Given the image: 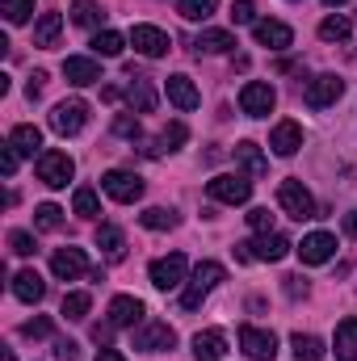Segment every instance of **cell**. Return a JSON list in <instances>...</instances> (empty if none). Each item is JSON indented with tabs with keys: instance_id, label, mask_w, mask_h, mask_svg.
Wrapping results in <instances>:
<instances>
[{
	"instance_id": "ffe728a7",
	"label": "cell",
	"mask_w": 357,
	"mask_h": 361,
	"mask_svg": "<svg viewBox=\"0 0 357 361\" xmlns=\"http://www.w3.org/2000/svg\"><path fill=\"white\" fill-rule=\"evenodd\" d=\"M227 353V336L219 332V328H210V332H198L193 336V357L198 361H219Z\"/></svg>"
},
{
	"instance_id": "e0dca14e",
	"label": "cell",
	"mask_w": 357,
	"mask_h": 361,
	"mask_svg": "<svg viewBox=\"0 0 357 361\" xmlns=\"http://www.w3.org/2000/svg\"><path fill=\"white\" fill-rule=\"evenodd\" d=\"M253 38H257V47L286 51V47L294 42V30H290L286 21H257V25H253Z\"/></svg>"
},
{
	"instance_id": "e575fe53",
	"label": "cell",
	"mask_w": 357,
	"mask_h": 361,
	"mask_svg": "<svg viewBox=\"0 0 357 361\" xmlns=\"http://www.w3.org/2000/svg\"><path fill=\"white\" fill-rule=\"evenodd\" d=\"M177 8H181L185 21H206L219 8V0H177Z\"/></svg>"
},
{
	"instance_id": "f1b7e54d",
	"label": "cell",
	"mask_w": 357,
	"mask_h": 361,
	"mask_svg": "<svg viewBox=\"0 0 357 361\" xmlns=\"http://www.w3.org/2000/svg\"><path fill=\"white\" fill-rule=\"evenodd\" d=\"M126 101H131V109H139V114H152V109H156V92H152V85H147L143 76H135V80L126 85Z\"/></svg>"
},
{
	"instance_id": "f907efd6",
	"label": "cell",
	"mask_w": 357,
	"mask_h": 361,
	"mask_svg": "<svg viewBox=\"0 0 357 361\" xmlns=\"http://www.w3.org/2000/svg\"><path fill=\"white\" fill-rule=\"evenodd\" d=\"M42 85H47V72H34V76H30V85H25V92H30V101H34V97L42 92Z\"/></svg>"
},
{
	"instance_id": "3957f363",
	"label": "cell",
	"mask_w": 357,
	"mask_h": 361,
	"mask_svg": "<svg viewBox=\"0 0 357 361\" xmlns=\"http://www.w3.org/2000/svg\"><path fill=\"white\" fill-rule=\"evenodd\" d=\"M277 206H282L290 219H298V223H303V219H320V214H315V197H311V189H307L303 180H294V177L277 185Z\"/></svg>"
},
{
	"instance_id": "d4e9b609",
	"label": "cell",
	"mask_w": 357,
	"mask_h": 361,
	"mask_svg": "<svg viewBox=\"0 0 357 361\" xmlns=\"http://www.w3.org/2000/svg\"><path fill=\"white\" fill-rule=\"evenodd\" d=\"M337 361H357V319L349 315V319H341L337 324Z\"/></svg>"
},
{
	"instance_id": "ba28073f",
	"label": "cell",
	"mask_w": 357,
	"mask_h": 361,
	"mask_svg": "<svg viewBox=\"0 0 357 361\" xmlns=\"http://www.w3.org/2000/svg\"><path fill=\"white\" fill-rule=\"evenodd\" d=\"M185 273H189V261H185V252H169V257H160V261H152V286L156 290H177L181 281H185Z\"/></svg>"
},
{
	"instance_id": "c3c4849f",
	"label": "cell",
	"mask_w": 357,
	"mask_h": 361,
	"mask_svg": "<svg viewBox=\"0 0 357 361\" xmlns=\"http://www.w3.org/2000/svg\"><path fill=\"white\" fill-rule=\"evenodd\" d=\"M282 281H286V294H290V298H303V294H307V281H303V277H282Z\"/></svg>"
},
{
	"instance_id": "f546056e",
	"label": "cell",
	"mask_w": 357,
	"mask_h": 361,
	"mask_svg": "<svg viewBox=\"0 0 357 361\" xmlns=\"http://www.w3.org/2000/svg\"><path fill=\"white\" fill-rule=\"evenodd\" d=\"M290 345H294V357L298 361H324V341L311 336V332H294Z\"/></svg>"
},
{
	"instance_id": "603a6c76",
	"label": "cell",
	"mask_w": 357,
	"mask_h": 361,
	"mask_svg": "<svg viewBox=\"0 0 357 361\" xmlns=\"http://www.w3.org/2000/svg\"><path fill=\"white\" fill-rule=\"evenodd\" d=\"M193 47H198V55L202 51L206 55H227V51H236V34H227V30H202L193 38Z\"/></svg>"
},
{
	"instance_id": "7a4b0ae2",
	"label": "cell",
	"mask_w": 357,
	"mask_h": 361,
	"mask_svg": "<svg viewBox=\"0 0 357 361\" xmlns=\"http://www.w3.org/2000/svg\"><path fill=\"white\" fill-rule=\"evenodd\" d=\"M223 277H227V269H223L219 261H202V265L193 269V277H189V290L181 294V307H185V311H198V307H202V298H206Z\"/></svg>"
},
{
	"instance_id": "8fae6325",
	"label": "cell",
	"mask_w": 357,
	"mask_h": 361,
	"mask_svg": "<svg viewBox=\"0 0 357 361\" xmlns=\"http://www.w3.org/2000/svg\"><path fill=\"white\" fill-rule=\"evenodd\" d=\"M177 345V332L169 328V324H160V319H147L139 332H135V349H143V353H164V349H173Z\"/></svg>"
},
{
	"instance_id": "7dc6e473",
	"label": "cell",
	"mask_w": 357,
	"mask_h": 361,
	"mask_svg": "<svg viewBox=\"0 0 357 361\" xmlns=\"http://www.w3.org/2000/svg\"><path fill=\"white\" fill-rule=\"evenodd\" d=\"M114 130H118V135H126V139H139V122H135L131 114H122V118L114 122Z\"/></svg>"
},
{
	"instance_id": "4dcf8cb0",
	"label": "cell",
	"mask_w": 357,
	"mask_h": 361,
	"mask_svg": "<svg viewBox=\"0 0 357 361\" xmlns=\"http://www.w3.org/2000/svg\"><path fill=\"white\" fill-rule=\"evenodd\" d=\"M236 160H240V164H244L253 177H265V173H269V160L261 156V147H257V143H248V139L236 147Z\"/></svg>"
},
{
	"instance_id": "7402d4cb",
	"label": "cell",
	"mask_w": 357,
	"mask_h": 361,
	"mask_svg": "<svg viewBox=\"0 0 357 361\" xmlns=\"http://www.w3.org/2000/svg\"><path fill=\"white\" fill-rule=\"evenodd\" d=\"M164 92H169V101H173L177 109H198V105H202V97H198V89H193L189 76H169Z\"/></svg>"
},
{
	"instance_id": "30bf717a",
	"label": "cell",
	"mask_w": 357,
	"mask_h": 361,
	"mask_svg": "<svg viewBox=\"0 0 357 361\" xmlns=\"http://www.w3.org/2000/svg\"><path fill=\"white\" fill-rule=\"evenodd\" d=\"M240 349H244L253 361H273V357H277V336L265 332V328L244 324V328H240Z\"/></svg>"
},
{
	"instance_id": "9a60e30c",
	"label": "cell",
	"mask_w": 357,
	"mask_h": 361,
	"mask_svg": "<svg viewBox=\"0 0 357 361\" xmlns=\"http://www.w3.org/2000/svg\"><path fill=\"white\" fill-rule=\"evenodd\" d=\"M131 47H135L139 55H147V59H160V55L169 51V34L156 30V25H135V30H131Z\"/></svg>"
},
{
	"instance_id": "ab89813d",
	"label": "cell",
	"mask_w": 357,
	"mask_h": 361,
	"mask_svg": "<svg viewBox=\"0 0 357 361\" xmlns=\"http://www.w3.org/2000/svg\"><path fill=\"white\" fill-rule=\"evenodd\" d=\"M21 336H25V341H47V336H55V324H51L47 315L25 319V324H21Z\"/></svg>"
},
{
	"instance_id": "6da1fadb",
	"label": "cell",
	"mask_w": 357,
	"mask_h": 361,
	"mask_svg": "<svg viewBox=\"0 0 357 361\" xmlns=\"http://www.w3.org/2000/svg\"><path fill=\"white\" fill-rule=\"evenodd\" d=\"M290 248H294V244H290L282 231H265V235H257V240L236 244V261H282Z\"/></svg>"
},
{
	"instance_id": "cb8c5ba5",
	"label": "cell",
	"mask_w": 357,
	"mask_h": 361,
	"mask_svg": "<svg viewBox=\"0 0 357 361\" xmlns=\"http://www.w3.org/2000/svg\"><path fill=\"white\" fill-rule=\"evenodd\" d=\"M8 143H13V152L17 156H42V130L38 126H13V135H8Z\"/></svg>"
},
{
	"instance_id": "484cf974",
	"label": "cell",
	"mask_w": 357,
	"mask_h": 361,
	"mask_svg": "<svg viewBox=\"0 0 357 361\" xmlns=\"http://www.w3.org/2000/svg\"><path fill=\"white\" fill-rule=\"evenodd\" d=\"M63 34V17L59 13H42L38 25H34V47H55Z\"/></svg>"
},
{
	"instance_id": "5b68a950",
	"label": "cell",
	"mask_w": 357,
	"mask_h": 361,
	"mask_svg": "<svg viewBox=\"0 0 357 361\" xmlns=\"http://www.w3.org/2000/svg\"><path fill=\"white\" fill-rule=\"evenodd\" d=\"M101 189H105L114 202L131 206V202L143 197V177H139V173H126V169H109V173L101 177Z\"/></svg>"
},
{
	"instance_id": "7c38bea8",
	"label": "cell",
	"mask_w": 357,
	"mask_h": 361,
	"mask_svg": "<svg viewBox=\"0 0 357 361\" xmlns=\"http://www.w3.org/2000/svg\"><path fill=\"white\" fill-rule=\"evenodd\" d=\"M294 252L303 257V265H324V261H332V252H337V235L311 231V235H303V244H298Z\"/></svg>"
},
{
	"instance_id": "816d5d0a",
	"label": "cell",
	"mask_w": 357,
	"mask_h": 361,
	"mask_svg": "<svg viewBox=\"0 0 357 361\" xmlns=\"http://www.w3.org/2000/svg\"><path fill=\"white\" fill-rule=\"evenodd\" d=\"M97 361H126V357H122L118 349H109V345H105V349H97Z\"/></svg>"
},
{
	"instance_id": "11a10c76",
	"label": "cell",
	"mask_w": 357,
	"mask_h": 361,
	"mask_svg": "<svg viewBox=\"0 0 357 361\" xmlns=\"http://www.w3.org/2000/svg\"><path fill=\"white\" fill-rule=\"evenodd\" d=\"M0 361H17V357H13V353H4V357H0Z\"/></svg>"
},
{
	"instance_id": "5bb4252c",
	"label": "cell",
	"mask_w": 357,
	"mask_h": 361,
	"mask_svg": "<svg viewBox=\"0 0 357 361\" xmlns=\"http://www.w3.org/2000/svg\"><path fill=\"white\" fill-rule=\"evenodd\" d=\"M51 273H55L59 281H76V277H85V273H89L85 248H59V252L51 257Z\"/></svg>"
},
{
	"instance_id": "f35d334b",
	"label": "cell",
	"mask_w": 357,
	"mask_h": 361,
	"mask_svg": "<svg viewBox=\"0 0 357 361\" xmlns=\"http://www.w3.org/2000/svg\"><path fill=\"white\" fill-rule=\"evenodd\" d=\"M92 307V298L85 294V290H72V294H63V315L68 319H85Z\"/></svg>"
},
{
	"instance_id": "4fadbf2b",
	"label": "cell",
	"mask_w": 357,
	"mask_h": 361,
	"mask_svg": "<svg viewBox=\"0 0 357 361\" xmlns=\"http://www.w3.org/2000/svg\"><path fill=\"white\" fill-rule=\"evenodd\" d=\"M341 92H345V80H341V76H315V80L303 89V101H307L311 109H328Z\"/></svg>"
},
{
	"instance_id": "74e56055",
	"label": "cell",
	"mask_w": 357,
	"mask_h": 361,
	"mask_svg": "<svg viewBox=\"0 0 357 361\" xmlns=\"http://www.w3.org/2000/svg\"><path fill=\"white\" fill-rule=\"evenodd\" d=\"M185 139H189V130H185L181 122H169V126L160 130V143H156V156H160V152H177L181 143H185Z\"/></svg>"
},
{
	"instance_id": "ee69618b",
	"label": "cell",
	"mask_w": 357,
	"mask_h": 361,
	"mask_svg": "<svg viewBox=\"0 0 357 361\" xmlns=\"http://www.w3.org/2000/svg\"><path fill=\"white\" fill-rule=\"evenodd\" d=\"M248 227H253L257 235H265V231H273V214H269L265 206H257V210H248Z\"/></svg>"
},
{
	"instance_id": "b9f144b4",
	"label": "cell",
	"mask_w": 357,
	"mask_h": 361,
	"mask_svg": "<svg viewBox=\"0 0 357 361\" xmlns=\"http://www.w3.org/2000/svg\"><path fill=\"white\" fill-rule=\"evenodd\" d=\"M8 248H13L17 257H34V252H38V244H34L30 231H13V235H8Z\"/></svg>"
},
{
	"instance_id": "1f68e13d",
	"label": "cell",
	"mask_w": 357,
	"mask_h": 361,
	"mask_svg": "<svg viewBox=\"0 0 357 361\" xmlns=\"http://www.w3.org/2000/svg\"><path fill=\"white\" fill-rule=\"evenodd\" d=\"M139 223H143L147 231H169V227H177V214L164 210V206H147V210L139 214Z\"/></svg>"
},
{
	"instance_id": "2e32d148",
	"label": "cell",
	"mask_w": 357,
	"mask_h": 361,
	"mask_svg": "<svg viewBox=\"0 0 357 361\" xmlns=\"http://www.w3.org/2000/svg\"><path fill=\"white\" fill-rule=\"evenodd\" d=\"M63 76H68V85L89 89V85L101 80V63L89 59V55H68V59H63Z\"/></svg>"
},
{
	"instance_id": "d6a6232c",
	"label": "cell",
	"mask_w": 357,
	"mask_h": 361,
	"mask_svg": "<svg viewBox=\"0 0 357 361\" xmlns=\"http://www.w3.org/2000/svg\"><path fill=\"white\" fill-rule=\"evenodd\" d=\"M101 17H105V13H101V4H92V0H76V4H72V21L85 25V30H101Z\"/></svg>"
},
{
	"instance_id": "52a82bcc",
	"label": "cell",
	"mask_w": 357,
	"mask_h": 361,
	"mask_svg": "<svg viewBox=\"0 0 357 361\" xmlns=\"http://www.w3.org/2000/svg\"><path fill=\"white\" fill-rule=\"evenodd\" d=\"M72 173H76V164H72L68 152H42V156H38V180H42V185H51V189H68Z\"/></svg>"
},
{
	"instance_id": "ac0fdd59",
	"label": "cell",
	"mask_w": 357,
	"mask_h": 361,
	"mask_svg": "<svg viewBox=\"0 0 357 361\" xmlns=\"http://www.w3.org/2000/svg\"><path fill=\"white\" fill-rule=\"evenodd\" d=\"M269 147H273L277 156H294V152L303 147V126H298V122H290V118H286V122H277V126H273V135H269Z\"/></svg>"
},
{
	"instance_id": "7bdbcfd3",
	"label": "cell",
	"mask_w": 357,
	"mask_h": 361,
	"mask_svg": "<svg viewBox=\"0 0 357 361\" xmlns=\"http://www.w3.org/2000/svg\"><path fill=\"white\" fill-rule=\"evenodd\" d=\"M231 21L236 25H257V4L253 0H236L231 4Z\"/></svg>"
},
{
	"instance_id": "db71d44e",
	"label": "cell",
	"mask_w": 357,
	"mask_h": 361,
	"mask_svg": "<svg viewBox=\"0 0 357 361\" xmlns=\"http://www.w3.org/2000/svg\"><path fill=\"white\" fill-rule=\"evenodd\" d=\"M324 4H328V8H337V4H345V0H324Z\"/></svg>"
},
{
	"instance_id": "60d3db41",
	"label": "cell",
	"mask_w": 357,
	"mask_h": 361,
	"mask_svg": "<svg viewBox=\"0 0 357 361\" xmlns=\"http://www.w3.org/2000/svg\"><path fill=\"white\" fill-rule=\"evenodd\" d=\"M0 8H4V21H8V25H21V21H30L34 0H4Z\"/></svg>"
},
{
	"instance_id": "4316f807",
	"label": "cell",
	"mask_w": 357,
	"mask_h": 361,
	"mask_svg": "<svg viewBox=\"0 0 357 361\" xmlns=\"http://www.w3.org/2000/svg\"><path fill=\"white\" fill-rule=\"evenodd\" d=\"M92 55H97V59H114V55H122V47H126V38H122V34H118V30H97V34H92Z\"/></svg>"
},
{
	"instance_id": "8d00e7d4",
	"label": "cell",
	"mask_w": 357,
	"mask_h": 361,
	"mask_svg": "<svg viewBox=\"0 0 357 361\" xmlns=\"http://www.w3.org/2000/svg\"><path fill=\"white\" fill-rule=\"evenodd\" d=\"M34 223H38L42 231H59V227H63V210H59L55 202H42V206L34 210Z\"/></svg>"
},
{
	"instance_id": "f5cc1de1",
	"label": "cell",
	"mask_w": 357,
	"mask_h": 361,
	"mask_svg": "<svg viewBox=\"0 0 357 361\" xmlns=\"http://www.w3.org/2000/svg\"><path fill=\"white\" fill-rule=\"evenodd\" d=\"M345 231L357 240V210H349V214H345Z\"/></svg>"
},
{
	"instance_id": "f6af8a7d",
	"label": "cell",
	"mask_w": 357,
	"mask_h": 361,
	"mask_svg": "<svg viewBox=\"0 0 357 361\" xmlns=\"http://www.w3.org/2000/svg\"><path fill=\"white\" fill-rule=\"evenodd\" d=\"M17 160H21V156L13 152V143H4V147H0V169H4V177L17 173Z\"/></svg>"
},
{
	"instance_id": "83f0119b",
	"label": "cell",
	"mask_w": 357,
	"mask_h": 361,
	"mask_svg": "<svg viewBox=\"0 0 357 361\" xmlns=\"http://www.w3.org/2000/svg\"><path fill=\"white\" fill-rule=\"evenodd\" d=\"M97 248H101L109 261H122V252H126V240H122V231H118V227L101 223V227H97Z\"/></svg>"
},
{
	"instance_id": "bcb514c9",
	"label": "cell",
	"mask_w": 357,
	"mask_h": 361,
	"mask_svg": "<svg viewBox=\"0 0 357 361\" xmlns=\"http://www.w3.org/2000/svg\"><path fill=\"white\" fill-rule=\"evenodd\" d=\"M55 357L59 361H76L80 357V345H76V341H55Z\"/></svg>"
},
{
	"instance_id": "277c9868",
	"label": "cell",
	"mask_w": 357,
	"mask_h": 361,
	"mask_svg": "<svg viewBox=\"0 0 357 361\" xmlns=\"http://www.w3.org/2000/svg\"><path fill=\"white\" fill-rule=\"evenodd\" d=\"M206 193L214 202H227V206H244L253 197V180L240 177V173H219V177L206 180Z\"/></svg>"
},
{
	"instance_id": "d590c367",
	"label": "cell",
	"mask_w": 357,
	"mask_h": 361,
	"mask_svg": "<svg viewBox=\"0 0 357 361\" xmlns=\"http://www.w3.org/2000/svg\"><path fill=\"white\" fill-rule=\"evenodd\" d=\"M320 38L324 42H349V21L345 17H324L320 21Z\"/></svg>"
},
{
	"instance_id": "44dd1931",
	"label": "cell",
	"mask_w": 357,
	"mask_h": 361,
	"mask_svg": "<svg viewBox=\"0 0 357 361\" xmlns=\"http://www.w3.org/2000/svg\"><path fill=\"white\" fill-rule=\"evenodd\" d=\"M13 294H17L21 302H42V298H47V281L34 269H21L13 277Z\"/></svg>"
},
{
	"instance_id": "8992f818",
	"label": "cell",
	"mask_w": 357,
	"mask_h": 361,
	"mask_svg": "<svg viewBox=\"0 0 357 361\" xmlns=\"http://www.w3.org/2000/svg\"><path fill=\"white\" fill-rule=\"evenodd\" d=\"M85 122H89V105H85L80 97L59 101V105L51 109V130H55V135H80Z\"/></svg>"
},
{
	"instance_id": "9c48e42d",
	"label": "cell",
	"mask_w": 357,
	"mask_h": 361,
	"mask_svg": "<svg viewBox=\"0 0 357 361\" xmlns=\"http://www.w3.org/2000/svg\"><path fill=\"white\" fill-rule=\"evenodd\" d=\"M273 105H277V92L269 89L265 80H248V85L240 89V109H244L248 118H269Z\"/></svg>"
},
{
	"instance_id": "681fc988",
	"label": "cell",
	"mask_w": 357,
	"mask_h": 361,
	"mask_svg": "<svg viewBox=\"0 0 357 361\" xmlns=\"http://www.w3.org/2000/svg\"><path fill=\"white\" fill-rule=\"evenodd\" d=\"M109 336H114V324H97V328H92V341H97L101 349L109 345Z\"/></svg>"
},
{
	"instance_id": "836d02e7",
	"label": "cell",
	"mask_w": 357,
	"mask_h": 361,
	"mask_svg": "<svg viewBox=\"0 0 357 361\" xmlns=\"http://www.w3.org/2000/svg\"><path fill=\"white\" fill-rule=\"evenodd\" d=\"M72 210H76L80 219H97V214H101L97 189H89V185H80V189H76V197H72Z\"/></svg>"
},
{
	"instance_id": "d6986e66",
	"label": "cell",
	"mask_w": 357,
	"mask_h": 361,
	"mask_svg": "<svg viewBox=\"0 0 357 361\" xmlns=\"http://www.w3.org/2000/svg\"><path fill=\"white\" fill-rule=\"evenodd\" d=\"M139 319H143V302H139V298L118 294V298L109 302V324H114V328H135Z\"/></svg>"
}]
</instances>
